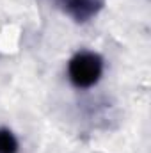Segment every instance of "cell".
I'll use <instances>...</instances> for the list:
<instances>
[{
  "label": "cell",
  "instance_id": "1",
  "mask_svg": "<svg viewBox=\"0 0 151 153\" xmlns=\"http://www.w3.org/2000/svg\"><path fill=\"white\" fill-rule=\"evenodd\" d=\"M101 75V59L94 53H78L70 62V78L76 87H91Z\"/></svg>",
  "mask_w": 151,
  "mask_h": 153
},
{
  "label": "cell",
  "instance_id": "2",
  "mask_svg": "<svg viewBox=\"0 0 151 153\" xmlns=\"http://www.w3.org/2000/svg\"><path fill=\"white\" fill-rule=\"evenodd\" d=\"M61 4L78 22L89 20L101 7V0H61Z\"/></svg>",
  "mask_w": 151,
  "mask_h": 153
},
{
  "label": "cell",
  "instance_id": "3",
  "mask_svg": "<svg viewBox=\"0 0 151 153\" xmlns=\"http://www.w3.org/2000/svg\"><path fill=\"white\" fill-rule=\"evenodd\" d=\"M18 143L9 130H0V153H16Z\"/></svg>",
  "mask_w": 151,
  "mask_h": 153
}]
</instances>
